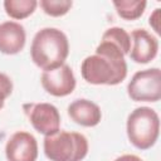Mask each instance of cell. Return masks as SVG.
I'll return each mask as SVG.
<instances>
[{
    "mask_svg": "<svg viewBox=\"0 0 161 161\" xmlns=\"http://www.w3.org/2000/svg\"><path fill=\"white\" fill-rule=\"evenodd\" d=\"M80 73L83 79L91 84H119L127 75L125 54L113 43L101 39L94 54L83 59L80 64Z\"/></svg>",
    "mask_w": 161,
    "mask_h": 161,
    "instance_id": "1",
    "label": "cell"
},
{
    "mask_svg": "<svg viewBox=\"0 0 161 161\" xmlns=\"http://www.w3.org/2000/svg\"><path fill=\"white\" fill-rule=\"evenodd\" d=\"M69 54L67 35L57 28H43L34 35L30 57L36 67L44 70L55 69L65 63Z\"/></svg>",
    "mask_w": 161,
    "mask_h": 161,
    "instance_id": "2",
    "label": "cell"
},
{
    "mask_svg": "<svg viewBox=\"0 0 161 161\" xmlns=\"http://www.w3.org/2000/svg\"><path fill=\"white\" fill-rule=\"evenodd\" d=\"M88 140L84 135L59 130L45 136L43 150L50 161H82L88 153Z\"/></svg>",
    "mask_w": 161,
    "mask_h": 161,
    "instance_id": "3",
    "label": "cell"
},
{
    "mask_svg": "<svg viewBox=\"0 0 161 161\" xmlns=\"http://www.w3.org/2000/svg\"><path fill=\"white\" fill-rule=\"evenodd\" d=\"M126 131L130 142L136 148H151L160 135V117L151 107H137L127 117Z\"/></svg>",
    "mask_w": 161,
    "mask_h": 161,
    "instance_id": "4",
    "label": "cell"
},
{
    "mask_svg": "<svg viewBox=\"0 0 161 161\" xmlns=\"http://www.w3.org/2000/svg\"><path fill=\"white\" fill-rule=\"evenodd\" d=\"M127 94L135 102H157L161 98V70L148 68L133 74L127 84Z\"/></svg>",
    "mask_w": 161,
    "mask_h": 161,
    "instance_id": "5",
    "label": "cell"
},
{
    "mask_svg": "<svg viewBox=\"0 0 161 161\" xmlns=\"http://www.w3.org/2000/svg\"><path fill=\"white\" fill-rule=\"evenodd\" d=\"M23 109L35 131L49 136L60 130V114L58 108L47 102L25 103Z\"/></svg>",
    "mask_w": 161,
    "mask_h": 161,
    "instance_id": "6",
    "label": "cell"
},
{
    "mask_svg": "<svg viewBox=\"0 0 161 161\" xmlns=\"http://www.w3.org/2000/svg\"><path fill=\"white\" fill-rule=\"evenodd\" d=\"M44 91L54 97H65L75 88V77L68 64H63L55 69L44 70L40 77Z\"/></svg>",
    "mask_w": 161,
    "mask_h": 161,
    "instance_id": "7",
    "label": "cell"
},
{
    "mask_svg": "<svg viewBox=\"0 0 161 161\" xmlns=\"http://www.w3.org/2000/svg\"><path fill=\"white\" fill-rule=\"evenodd\" d=\"M5 155L8 161H36V138L26 131L13 133L5 145Z\"/></svg>",
    "mask_w": 161,
    "mask_h": 161,
    "instance_id": "8",
    "label": "cell"
},
{
    "mask_svg": "<svg viewBox=\"0 0 161 161\" xmlns=\"http://www.w3.org/2000/svg\"><path fill=\"white\" fill-rule=\"evenodd\" d=\"M131 49L130 58L138 64H146L151 62L158 52V40L146 29H135L130 34Z\"/></svg>",
    "mask_w": 161,
    "mask_h": 161,
    "instance_id": "9",
    "label": "cell"
},
{
    "mask_svg": "<svg viewBox=\"0 0 161 161\" xmlns=\"http://www.w3.org/2000/svg\"><path fill=\"white\" fill-rule=\"evenodd\" d=\"M26 33L24 26L13 20L0 24V53L14 55L21 52L25 47Z\"/></svg>",
    "mask_w": 161,
    "mask_h": 161,
    "instance_id": "10",
    "label": "cell"
},
{
    "mask_svg": "<svg viewBox=\"0 0 161 161\" xmlns=\"http://www.w3.org/2000/svg\"><path fill=\"white\" fill-rule=\"evenodd\" d=\"M67 112L73 122L83 127H94L102 119V111L99 106L86 98L73 101L68 106Z\"/></svg>",
    "mask_w": 161,
    "mask_h": 161,
    "instance_id": "11",
    "label": "cell"
},
{
    "mask_svg": "<svg viewBox=\"0 0 161 161\" xmlns=\"http://www.w3.org/2000/svg\"><path fill=\"white\" fill-rule=\"evenodd\" d=\"M38 6L35 0H5L4 9L5 13L16 20H21L31 15Z\"/></svg>",
    "mask_w": 161,
    "mask_h": 161,
    "instance_id": "12",
    "label": "cell"
},
{
    "mask_svg": "<svg viewBox=\"0 0 161 161\" xmlns=\"http://www.w3.org/2000/svg\"><path fill=\"white\" fill-rule=\"evenodd\" d=\"M117 14L125 20L138 19L146 9L147 3L145 0H119L113 1Z\"/></svg>",
    "mask_w": 161,
    "mask_h": 161,
    "instance_id": "13",
    "label": "cell"
},
{
    "mask_svg": "<svg viewBox=\"0 0 161 161\" xmlns=\"http://www.w3.org/2000/svg\"><path fill=\"white\" fill-rule=\"evenodd\" d=\"M102 40H108V42L113 43L122 50V53L125 55H127L130 53L131 36L125 29H122L119 26H113V28L107 29L102 35Z\"/></svg>",
    "mask_w": 161,
    "mask_h": 161,
    "instance_id": "14",
    "label": "cell"
},
{
    "mask_svg": "<svg viewBox=\"0 0 161 161\" xmlns=\"http://www.w3.org/2000/svg\"><path fill=\"white\" fill-rule=\"evenodd\" d=\"M39 5L47 15L63 16L70 10L73 3L70 0H40Z\"/></svg>",
    "mask_w": 161,
    "mask_h": 161,
    "instance_id": "15",
    "label": "cell"
},
{
    "mask_svg": "<svg viewBox=\"0 0 161 161\" xmlns=\"http://www.w3.org/2000/svg\"><path fill=\"white\" fill-rule=\"evenodd\" d=\"M11 92H13V82L10 77L0 72V109L4 107L5 99L11 94Z\"/></svg>",
    "mask_w": 161,
    "mask_h": 161,
    "instance_id": "16",
    "label": "cell"
},
{
    "mask_svg": "<svg viewBox=\"0 0 161 161\" xmlns=\"http://www.w3.org/2000/svg\"><path fill=\"white\" fill-rule=\"evenodd\" d=\"M160 8H157V9H155V11L151 14V16L148 18V24L152 26V29L157 33V34H160Z\"/></svg>",
    "mask_w": 161,
    "mask_h": 161,
    "instance_id": "17",
    "label": "cell"
},
{
    "mask_svg": "<svg viewBox=\"0 0 161 161\" xmlns=\"http://www.w3.org/2000/svg\"><path fill=\"white\" fill-rule=\"evenodd\" d=\"M114 161H143L141 157H138L137 155H131V153H126L122 156H118Z\"/></svg>",
    "mask_w": 161,
    "mask_h": 161,
    "instance_id": "18",
    "label": "cell"
}]
</instances>
